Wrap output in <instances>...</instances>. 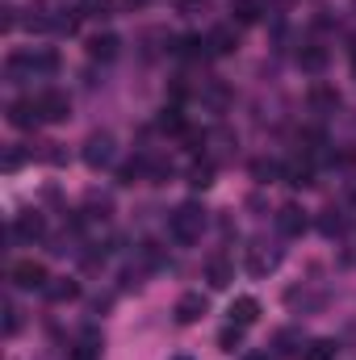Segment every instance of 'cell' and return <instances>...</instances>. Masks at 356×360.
I'll use <instances>...</instances> for the list:
<instances>
[{
	"label": "cell",
	"instance_id": "cell-1",
	"mask_svg": "<svg viewBox=\"0 0 356 360\" xmlns=\"http://www.w3.org/2000/svg\"><path fill=\"white\" fill-rule=\"evenodd\" d=\"M201 231H205V210H201L197 201H184V205L172 210V218H168V235H172L177 243H197Z\"/></svg>",
	"mask_w": 356,
	"mask_h": 360
},
{
	"label": "cell",
	"instance_id": "cell-2",
	"mask_svg": "<svg viewBox=\"0 0 356 360\" xmlns=\"http://www.w3.org/2000/svg\"><path fill=\"white\" fill-rule=\"evenodd\" d=\"M113 155H117V143H113V134H89V143H84V164H89L92 172H101V168H109L113 164Z\"/></svg>",
	"mask_w": 356,
	"mask_h": 360
},
{
	"label": "cell",
	"instance_id": "cell-3",
	"mask_svg": "<svg viewBox=\"0 0 356 360\" xmlns=\"http://www.w3.org/2000/svg\"><path fill=\"white\" fill-rule=\"evenodd\" d=\"M8 126H13V130H34V126H42L38 96H17V101L8 105Z\"/></svg>",
	"mask_w": 356,
	"mask_h": 360
},
{
	"label": "cell",
	"instance_id": "cell-4",
	"mask_svg": "<svg viewBox=\"0 0 356 360\" xmlns=\"http://www.w3.org/2000/svg\"><path fill=\"white\" fill-rule=\"evenodd\" d=\"M8 281H13L17 289H46V285H51L46 264H38V260H17L13 272H8Z\"/></svg>",
	"mask_w": 356,
	"mask_h": 360
},
{
	"label": "cell",
	"instance_id": "cell-5",
	"mask_svg": "<svg viewBox=\"0 0 356 360\" xmlns=\"http://www.w3.org/2000/svg\"><path fill=\"white\" fill-rule=\"evenodd\" d=\"M34 96H38L42 122H63V117L72 113V101H68V92H59V89H42V92H34Z\"/></svg>",
	"mask_w": 356,
	"mask_h": 360
},
{
	"label": "cell",
	"instance_id": "cell-6",
	"mask_svg": "<svg viewBox=\"0 0 356 360\" xmlns=\"http://www.w3.org/2000/svg\"><path fill=\"white\" fill-rule=\"evenodd\" d=\"M235 46H239V25H214V30L205 34V51H210L214 59L235 55Z\"/></svg>",
	"mask_w": 356,
	"mask_h": 360
},
{
	"label": "cell",
	"instance_id": "cell-7",
	"mask_svg": "<svg viewBox=\"0 0 356 360\" xmlns=\"http://www.w3.org/2000/svg\"><path fill=\"white\" fill-rule=\"evenodd\" d=\"M13 235L25 239V243H38V239H46V218H42L38 210H21V214L13 218Z\"/></svg>",
	"mask_w": 356,
	"mask_h": 360
},
{
	"label": "cell",
	"instance_id": "cell-8",
	"mask_svg": "<svg viewBox=\"0 0 356 360\" xmlns=\"http://www.w3.org/2000/svg\"><path fill=\"white\" fill-rule=\"evenodd\" d=\"M276 226H281V235H289V239H298V235H306V226H310V218H306V210L302 205H281L276 210Z\"/></svg>",
	"mask_w": 356,
	"mask_h": 360
},
{
	"label": "cell",
	"instance_id": "cell-9",
	"mask_svg": "<svg viewBox=\"0 0 356 360\" xmlns=\"http://www.w3.org/2000/svg\"><path fill=\"white\" fill-rule=\"evenodd\" d=\"M281 180H285V184H293V188L314 184V164H310V155H298V160L281 164Z\"/></svg>",
	"mask_w": 356,
	"mask_h": 360
},
{
	"label": "cell",
	"instance_id": "cell-10",
	"mask_svg": "<svg viewBox=\"0 0 356 360\" xmlns=\"http://www.w3.org/2000/svg\"><path fill=\"white\" fill-rule=\"evenodd\" d=\"M210 310V302H205V293H180V302H177V323L180 327H189V323H197L201 314Z\"/></svg>",
	"mask_w": 356,
	"mask_h": 360
},
{
	"label": "cell",
	"instance_id": "cell-11",
	"mask_svg": "<svg viewBox=\"0 0 356 360\" xmlns=\"http://www.w3.org/2000/svg\"><path fill=\"white\" fill-rule=\"evenodd\" d=\"M117 51H122V38L117 34H92L89 38V59H101V63H109V59H117Z\"/></svg>",
	"mask_w": 356,
	"mask_h": 360
},
{
	"label": "cell",
	"instance_id": "cell-12",
	"mask_svg": "<svg viewBox=\"0 0 356 360\" xmlns=\"http://www.w3.org/2000/svg\"><path fill=\"white\" fill-rule=\"evenodd\" d=\"M227 314H231V323H235V327H252V323L260 319V302H256L252 293H243V297H235V302H231V310H227Z\"/></svg>",
	"mask_w": 356,
	"mask_h": 360
},
{
	"label": "cell",
	"instance_id": "cell-13",
	"mask_svg": "<svg viewBox=\"0 0 356 360\" xmlns=\"http://www.w3.org/2000/svg\"><path fill=\"white\" fill-rule=\"evenodd\" d=\"M281 264V252L272 248L268 252L265 243H256V248H248V269H252V276H265V272H272Z\"/></svg>",
	"mask_w": 356,
	"mask_h": 360
},
{
	"label": "cell",
	"instance_id": "cell-14",
	"mask_svg": "<svg viewBox=\"0 0 356 360\" xmlns=\"http://www.w3.org/2000/svg\"><path fill=\"white\" fill-rule=\"evenodd\" d=\"M306 101H310L314 113H336L340 109V92L331 89V84H314V89L306 92Z\"/></svg>",
	"mask_w": 356,
	"mask_h": 360
},
{
	"label": "cell",
	"instance_id": "cell-15",
	"mask_svg": "<svg viewBox=\"0 0 356 360\" xmlns=\"http://www.w3.org/2000/svg\"><path fill=\"white\" fill-rule=\"evenodd\" d=\"M72 360H101V331L96 327H84L76 348H72Z\"/></svg>",
	"mask_w": 356,
	"mask_h": 360
},
{
	"label": "cell",
	"instance_id": "cell-16",
	"mask_svg": "<svg viewBox=\"0 0 356 360\" xmlns=\"http://www.w3.org/2000/svg\"><path fill=\"white\" fill-rule=\"evenodd\" d=\"M168 51L180 55V59H201V55H210L201 34H180V38H172V46H168Z\"/></svg>",
	"mask_w": 356,
	"mask_h": 360
},
{
	"label": "cell",
	"instance_id": "cell-17",
	"mask_svg": "<svg viewBox=\"0 0 356 360\" xmlns=\"http://www.w3.org/2000/svg\"><path fill=\"white\" fill-rule=\"evenodd\" d=\"M298 63H302V72L319 76V72L327 68V46H319V42H306V46L298 51Z\"/></svg>",
	"mask_w": 356,
	"mask_h": 360
},
{
	"label": "cell",
	"instance_id": "cell-18",
	"mask_svg": "<svg viewBox=\"0 0 356 360\" xmlns=\"http://www.w3.org/2000/svg\"><path fill=\"white\" fill-rule=\"evenodd\" d=\"M205 281H210V289H227V285L235 281V269H231V260H227V256H214V260L205 264Z\"/></svg>",
	"mask_w": 356,
	"mask_h": 360
},
{
	"label": "cell",
	"instance_id": "cell-19",
	"mask_svg": "<svg viewBox=\"0 0 356 360\" xmlns=\"http://www.w3.org/2000/svg\"><path fill=\"white\" fill-rule=\"evenodd\" d=\"M46 297H51V302H76V297H80V281L59 276V281H51V285H46Z\"/></svg>",
	"mask_w": 356,
	"mask_h": 360
},
{
	"label": "cell",
	"instance_id": "cell-20",
	"mask_svg": "<svg viewBox=\"0 0 356 360\" xmlns=\"http://www.w3.org/2000/svg\"><path fill=\"white\" fill-rule=\"evenodd\" d=\"M231 13H235V25H256L265 17V4L260 0H235Z\"/></svg>",
	"mask_w": 356,
	"mask_h": 360
},
{
	"label": "cell",
	"instance_id": "cell-21",
	"mask_svg": "<svg viewBox=\"0 0 356 360\" xmlns=\"http://www.w3.org/2000/svg\"><path fill=\"white\" fill-rule=\"evenodd\" d=\"M63 68V59H59V51H51V46H42V51H34V72L38 76H55Z\"/></svg>",
	"mask_w": 356,
	"mask_h": 360
},
{
	"label": "cell",
	"instance_id": "cell-22",
	"mask_svg": "<svg viewBox=\"0 0 356 360\" xmlns=\"http://www.w3.org/2000/svg\"><path fill=\"white\" fill-rule=\"evenodd\" d=\"M147 164H151V155H139V160L122 164V168H117V184H134V180H143L147 176Z\"/></svg>",
	"mask_w": 356,
	"mask_h": 360
},
{
	"label": "cell",
	"instance_id": "cell-23",
	"mask_svg": "<svg viewBox=\"0 0 356 360\" xmlns=\"http://www.w3.org/2000/svg\"><path fill=\"white\" fill-rule=\"evenodd\" d=\"M205 105H210V109H227V105H231V89H227L222 80H210V84H205Z\"/></svg>",
	"mask_w": 356,
	"mask_h": 360
},
{
	"label": "cell",
	"instance_id": "cell-24",
	"mask_svg": "<svg viewBox=\"0 0 356 360\" xmlns=\"http://www.w3.org/2000/svg\"><path fill=\"white\" fill-rule=\"evenodd\" d=\"M76 8H80L84 17H96V21H109V17H113V0H80Z\"/></svg>",
	"mask_w": 356,
	"mask_h": 360
},
{
	"label": "cell",
	"instance_id": "cell-25",
	"mask_svg": "<svg viewBox=\"0 0 356 360\" xmlns=\"http://www.w3.org/2000/svg\"><path fill=\"white\" fill-rule=\"evenodd\" d=\"M252 176H256V184H272V180H281V164L276 160H256Z\"/></svg>",
	"mask_w": 356,
	"mask_h": 360
},
{
	"label": "cell",
	"instance_id": "cell-26",
	"mask_svg": "<svg viewBox=\"0 0 356 360\" xmlns=\"http://www.w3.org/2000/svg\"><path fill=\"white\" fill-rule=\"evenodd\" d=\"M243 331H248V327H235V323H227V327L218 331V348H222V352H235V348L243 344Z\"/></svg>",
	"mask_w": 356,
	"mask_h": 360
},
{
	"label": "cell",
	"instance_id": "cell-27",
	"mask_svg": "<svg viewBox=\"0 0 356 360\" xmlns=\"http://www.w3.org/2000/svg\"><path fill=\"white\" fill-rule=\"evenodd\" d=\"M189 184H193V188H210V184H214V164H210V160L193 164V168H189Z\"/></svg>",
	"mask_w": 356,
	"mask_h": 360
},
{
	"label": "cell",
	"instance_id": "cell-28",
	"mask_svg": "<svg viewBox=\"0 0 356 360\" xmlns=\"http://www.w3.org/2000/svg\"><path fill=\"white\" fill-rule=\"evenodd\" d=\"M302 360H336V340H314L310 348H302Z\"/></svg>",
	"mask_w": 356,
	"mask_h": 360
},
{
	"label": "cell",
	"instance_id": "cell-29",
	"mask_svg": "<svg viewBox=\"0 0 356 360\" xmlns=\"http://www.w3.org/2000/svg\"><path fill=\"white\" fill-rule=\"evenodd\" d=\"M344 226H348V218H344L340 210H327V214L319 218V231H323V235H344Z\"/></svg>",
	"mask_w": 356,
	"mask_h": 360
},
{
	"label": "cell",
	"instance_id": "cell-30",
	"mask_svg": "<svg viewBox=\"0 0 356 360\" xmlns=\"http://www.w3.org/2000/svg\"><path fill=\"white\" fill-rule=\"evenodd\" d=\"M160 130H164V134H189V130H184V117H180V109H177V105L160 113Z\"/></svg>",
	"mask_w": 356,
	"mask_h": 360
},
{
	"label": "cell",
	"instance_id": "cell-31",
	"mask_svg": "<svg viewBox=\"0 0 356 360\" xmlns=\"http://www.w3.org/2000/svg\"><path fill=\"white\" fill-rule=\"evenodd\" d=\"M109 210H113L109 197H89V201H84V218H89V222H105Z\"/></svg>",
	"mask_w": 356,
	"mask_h": 360
},
{
	"label": "cell",
	"instance_id": "cell-32",
	"mask_svg": "<svg viewBox=\"0 0 356 360\" xmlns=\"http://www.w3.org/2000/svg\"><path fill=\"white\" fill-rule=\"evenodd\" d=\"M17 331H21V310H17V306H13V302H8V306H4V335H8V340H13V335H17Z\"/></svg>",
	"mask_w": 356,
	"mask_h": 360
},
{
	"label": "cell",
	"instance_id": "cell-33",
	"mask_svg": "<svg viewBox=\"0 0 356 360\" xmlns=\"http://www.w3.org/2000/svg\"><path fill=\"white\" fill-rule=\"evenodd\" d=\"M293 344H298V335H293V331H281V335H276V352H281V356H298V348H293Z\"/></svg>",
	"mask_w": 356,
	"mask_h": 360
},
{
	"label": "cell",
	"instance_id": "cell-34",
	"mask_svg": "<svg viewBox=\"0 0 356 360\" xmlns=\"http://www.w3.org/2000/svg\"><path fill=\"white\" fill-rule=\"evenodd\" d=\"M21 160H25V151H17V147H13V151H8V155H4V168H8V172H13V168H21Z\"/></svg>",
	"mask_w": 356,
	"mask_h": 360
},
{
	"label": "cell",
	"instance_id": "cell-35",
	"mask_svg": "<svg viewBox=\"0 0 356 360\" xmlns=\"http://www.w3.org/2000/svg\"><path fill=\"white\" fill-rule=\"evenodd\" d=\"M126 4H130V8H139V4H147V0H126Z\"/></svg>",
	"mask_w": 356,
	"mask_h": 360
},
{
	"label": "cell",
	"instance_id": "cell-36",
	"mask_svg": "<svg viewBox=\"0 0 356 360\" xmlns=\"http://www.w3.org/2000/svg\"><path fill=\"white\" fill-rule=\"evenodd\" d=\"M172 360H193V356H172Z\"/></svg>",
	"mask_w": 356,
	"mask_h": 360
},
{
	"label": "cell",
	"instance_id": "cell-37",
	"mask_svg": "<svg viewBox=\"0 0 356 360\" xmlns=\"http://www.w3.org/2000/svg\"><path fill=\"white\" fill-rule=\"evenodd\" d=\"M252 360H265V356H252Z\"/></svg>",
	"mask_w": 356,
	"mask_h": 360
}]
</instances>
